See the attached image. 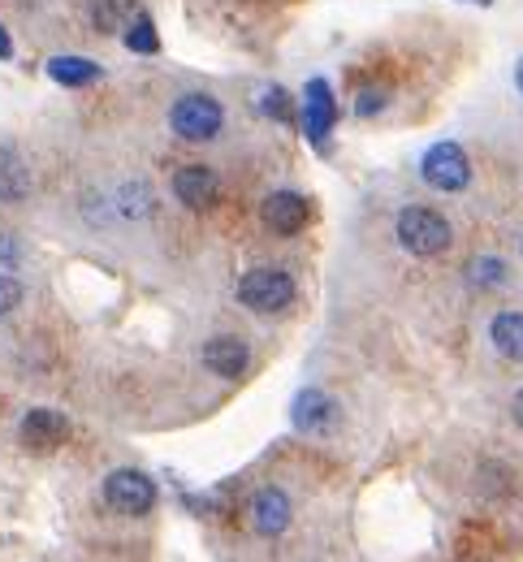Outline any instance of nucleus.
<instances>
[{
  "instance_id": "1",
  "label": "nucleus",
  "mask_w": 523,
  "mask_h": 562,
  "mask_svg": "<svg viewBox=\"0 0 523 562\" xmlns=\"http://www.w3.org/2000/svg\"><path fill=\"white\" fill-rule=\"evenodd\" d=\"M394 243L411 260H442L454 247V225L446 212L433 204H402L394 216Z\"/></svg>"
},
{
  "instance_id": "2",
  "label": "nucleus",
  "mask_w": 523,
  "mask_h": 562,
  "mask_svg": "<svg viewBox=\"0 0 523 562\" xmlns=\"http://www.w3.org/2000/svg\"><path fill=\"white\" fill-rule=\"evenodd\" d=\"M169 131L182 143H217L229 126V113L213 91H182L169 100Z\"/></svg>"
},
{
  "instance_id": "3",
  "label": "nucleus",
  "mask_w": 523,
  "mask_h": 562,
  "mask_svg": "<svg viewBox=\"0 0 523 562\" xmlns=\"http://www.w3.org/2000/svg\"><path fill=\"white\" fill-rule=\"evenodd\" d=\"M234 299H238V307L251 312V316H282V312L295 307L299 285H295V278H291L286 269H277V265H255V269H247V273L238 278Z\"/></svg>"
},
{
  "instance_id": "4",
  "label": "nucleus",
  "mask_w": 523,
  "mask_h": 562,
  "mask_svg": "<svg viewBox=\"0 0 523 562\" xmlns=\"http://www.w3.org/2000/svg\"><path fill=\"white\" fill-rule=\"evenodd\" d=\"M416 173L429 191L437 195H463L471 191V156L458 139H437L429 143L416 160Z\"/></svg>"
},
{
  "instance_id": "5",
  "label": "nucleus",
  "mask_w": 523,
  "mask_h": 562,
  "mask_svg": "<svg viewBox=\"0 0 523 562\" xmlns=\"http://www.w3.org/2000/svg\"><path fill=\"white\" fill-rule=\"evenodd\" d=\"M100 497H104V506L113 510V515H122V519H144L156 510V481H151L148 472H139V468H113L104 481H100Z\"/></svg>"
},
{
  "instance_id": "6",
  "label": "nucleus",
  "mask_w": 523,
  "mask_h": 562,
  "mask_svg": "<svg viewBox=\"0 0 523 562\" xmlns=\"http://www.w3.org/2000/svg\"><path fill=\"white\" fill-rule=\"evenodd\" d=\"M291 424H295V432H303V437H333V432H342L346 412L333 398V390L303 385L299 394L291 398Z\"/></svg>"
},
{
  "instance_id": "7",
  "label": "nucleus",
  "mask_w": 523,
  "mask_h": 562,
  "mask_svg": "<svg viewBox=\"0 0 523 562\" xmlns=\"http://www.w3.org/2000/svg\"><path fill=\"white\" fill-rule=\"evenodd\" d=\"M91 212L104 216L109 225H139L151 216V187L144 178H122L117 187H109L91 200Z\"/></svg>"
},
{
  "instance_id": "8",
  "label": "nucleus",
  "mask_w": 523,
  "mask_h": 562,
  "mask_svg": "<svg viewBox=\"0 0 523 562\" xmlns=\"http://www.w3.org/2000/svg\"><path fill=\"white\" fill-rule=\"evenodd\" d=\"M303 135L316 151H329V139H333V126H338V100H333V87L329 78H307L303 87Z\"/></svg>"
},
{
  "instance_id": "9",
  "label": "nucleus",
  "mask_w": 523,
  "mask_h": 562,
  "mask_svg": "<svg viewBox=\"0 0 523 562\" xmlns=\"http://www.w3.org/2000/svg\"><path fill=\"white\" fill-rule=\"evenodd\" d=\"M247 524L255 537L273 541V537H286L291 524H295V497L282 485H260L247 502Z\"/></svg>"
},
{
  "instance_id": "10",
  "label": "nucleus",
  "mask_w": 523,
  "mask_h": 562,
  "mask_svg": "<svg viewBox=\"0 0 523 562\" xmlns=\"http://www.w3.org/2000/svg\"><path fill=\"white\" fill-rule=\"evenodd\" d=\"M260 225L273 238H295L311 225V200L295 187H277V191H269L260 200Z\"/></svg>"
},
{
  "instance_id": "11",
  "label": "nucleus",
  "mask_w": 523,
  "mask_h": 562,
  "mask_svg": "<svg viewBox=\"0 0 523 562\" xmlns=\"http://www.w3.org/2000/svg\"><path fill=\"white\" fill-rule=\"evenodd\" d=\"M169 191H173V200L182 209L208 212L217 209V200H221V173L208 169V165H182V169H173Z\"/></svg>"
},
{
  "instance_id": "12",
  "label": "nucleus",
  "mask_w": 523,
  "mask_h": 562,
  "mask_svg": "<svg viewBox=\"0 0 523 562\" xmlns=\"http://www.w3.org/2000/svg\"><path fill=\"white\" fill-rule=\"evenodd\" d=\"M200 363L217 376V381H242L251 372V347L238 334H213L200 347Z\"/></svg>"
},
{
  "instance_id": "13",
  "label": "nucleus",
  "mask_w": 523,
  "mask_h": 562,
  "mask_svg": "<svg viewBox=\"0 0 523 562\" xmlns=\"http://www.w3.org/2000/svg\"><path fill=\"white\" fill-rule=\"evenodd\" d=\"M35 191V173L26 165V156L9 143H0V209H18L26 204Z\"/></svg>"
},
{
  "instance_id": "14",
  "label": "nucleus",
  "mask_w": 523,
  "mask_h": 562,
  "mask_svg": "<svg viewBox=\"0 0 523 562\" xmlns=\"http://www.w3.org/2000/svg\"><path fill=\"white\" fill-rule=\"evenodd\" d=\"M485 342L493 347L498 359L520 363L523 368V312L520 307H502V312H493L489 325H485Z\"/></svg>"
},
{
  "instance_id": "15",
  "label": "nucleus",
  "mask_w": 523,
  "mask_h": 562,
  "mask_svg": "<svg viewBox=\"0 0 523 562\" xmlns=\"http://www.w3.org/2000/svg\"><path fill=\"white\" fill-rule=\"evenodd\" d=\"M18 437H22L31 450H53L57 441H66V437H70V420H66L61 412L35 407V412H26V416H22V424H18Z\"/></svg>"
},
{
  "instance_id": "16",
  "label": "nucleus",
  "mask_w": 523,
  "mask_h": 562,
  "mask_svg": "<svg viewBox=\"0 0 523 562\" xmlns=\"http://www.w3.org/2000/svg\"><path fill=\"white\" fill-rule=\"evenodd\" d=\"M463 281L471 285V290H507L511 285V265L498 256V251H480V256H471L467 260V269H463Z\"/></svg>"
},
{
  "instance_id": "17",
  "label": "nucleus",
  "mask_w": 523,
  "mask_h": 562,
  "mask_svg": "<svg viewBox=\"0 0 523 562\" xmlns=\"http://www.w3.org/2000/svg\"><path fill=\"white\" fill-rule=\"evenodd\" d=\"M48 78L61 82V87H91V82L104 78V70L95 61H87V57H53L48 61Z\"/></svg>"
},
{
  "instance_id": "18",
  "label": "nucleus",
  "mask_w": 523,
  "mask_h": 562,
  "mask_svg": "<svg viewBox=\"0 0 523 562\" xmlns=\"http://www.w3.org/2000/svg\"><path fill=\"white\" fill-rule=\"evenodd\" d=\"M135 13H139L135 0H91V22H95V31H104V35L126 31V26L135 22Z\"/></svg>"
},
{
  "instance_id": "19",
  "label": "nucleus",
  "mask_w": 523,
  "mask_h": 562,
  "mask_svg": "<svg viewBox=\"0 0 523 562\" xmlns=\"http://www.w3.org/2000/svg\"><path fill=\"white\" fill-rule=\"evenodd\" d=\"M122 44H126L135 57H156V53H160V35H156V26H151V18L144 9H139L135 22L122 31Z\"/></svg>"
},
{
  "instance_id": "20",
  "label": "nucleus",
  "mask_w": 523,
  "mask_h": 562,
  "mask_svg": "<svg viewBox=\"0 0 523 562\" xmlns=\"http://www.w3.org/2000/svg\"><path fill=\"white\" fill-rule=\"evenodd\" d=\"M260 109H264V117H273V122H291V117H295V100L286 95V87H264V91H260Z\"/></svg>"
},
{
  "instance_id": "21",
  "label": "nucleus",
  "mask_w": 523,
  "mask_h": 562,
  "mask_svg": "<svg viewBox=\"0 0 523 562\" xmlns=\"http://www.w3.org/2000/svg\"><path fill=\"white\" fill-rule=\"evenodd\" d=\"M385 104H389V95H385L380 87H364V91L355 95V113H360V117H376Z\"/></svg>"
},
{
  "instance_id": "22",
  "label": "nucleus",
  "mask_w": 523,
  "mask_h": 562,
  "mask_svg": "<svg viewBox=\"0 0 523 562\" xmlns=\"http://www.w3.org/2000/svg\"><path fill=\"white\" fill-rule=\"evenodd\" d=\"M18 303H22V281L13 273H0V316H9Z\"/></svg>"
},
{
  "instance_id": "23",
  "label": "nucleus",
  "mask_w": 523,
  "mask_h": 562,
  "mask_svg": "<svg viewBox=\"0 0 523 562\" xmlns=\"http://www.w3.org/2000/svg\"><path fill=\"white\" fill-rule=\"evenodd\" d=\"M0 265H9V269H18V265H22V243H18V238H9V234H0Z\"/></svg>"
},
{
  "instance_id": "24",
  "label": "nucleus",
  "mask_w": 523,
  "mask_h": 562,
  "mask_svg": "<svg viewBox=\"0 0 523 562\" xmlns=\"http://www.w3.org/2000/svg\"><path fill=\"white\" fill-rule=\"evenodd\" d=\"M507 412H511V420H515V428L523 432V385L511 394V403H507Z\"/></svg>"
},
{
  "instance_id": "25",
  "label": "nucleus",
  "mask_w": 523,
  "mask_h": 562,
  "mask_svg": "<svg viewBox=\"0 0 523 562\" xmlns=\"http://www.w3.org/2000/svg\"><path fill=\"white\" fill-rule=\"evenodd\" d=\"M13 57V40H9V31L0 26V61H9Z\"/></svg>"
},
{
  "instance_id": "26",
  "label": "nucleus",
  "mask_w": 523,
  "mask_h": 562,
  "mask_svg": "<svg viewBox=\"0 0 523 562\" xmlns=\"http://www.w3.org/2000/svg\"><path fill=\"white\" fill-rule=\"evenodd\" d=\"M515 91H520V95H523V57H520V61H515Z\"/></svg>"
},
{
  "instance_id": "27",
  "label": "nucleus",
  "mask_w": 523,
  "mask_h": 562,
  "mask_svg": "<svg viewBox=\"0 0 523 562\" xmlns=\"http://www.w3.org/2000/svg\"><path fill=\"white\" fill-rule=\"evenodd\" d=\"M467 4H480V9H489V4H493V0H467Z\"/></svg>"
},
{
  "instance_id": "28",
  "label": "nucleus",
  "mask_w": 523,
  "mask_h": 562,
  "mask_svg": "<svg viewBox=\"0 0 523 562\" xmlns=\"http://www.w3.org/2000/svg\"><path fill=\"white\" fill-rule=\"evenodd\" d=\"M520 256H523V243H520Z\"/></svg>"
}]
</instances>
